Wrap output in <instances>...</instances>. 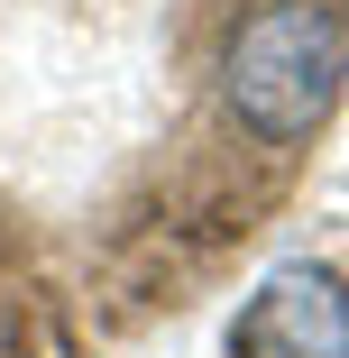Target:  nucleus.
<instances>
[{
	"instance_id": "f257e3e1",
	"label": "nucleus",
	"mask_w": 349,
	"mask_h": 358,
	"mask_svg": "<svg viewBox=\"0 0 349 358\" xmlns=\"http://www.w3.org/2000/svg\"><path fill=\"white\" fill-rule=\"evenodd\" d=\"M340 92H349V28L322 0H266L221 55V101L266 148L313 138L340 110Z\"/></svg>"
},
{
	"instance_id": "f03ea898",
	"label": "nucleus",
	"mask_w": 349,
	"mask_h": 358,
	"mask_svg": "<svg viewBox=\"0 0 349 358\" xmlns=\"http://www.w3.org/2000/svg\"><path fill=\"white\" fill-rule=\"evenodd\" d=\"M230 358H349V285L331 266H276L230 322Z\"/></svg>"
}]
</instances>
